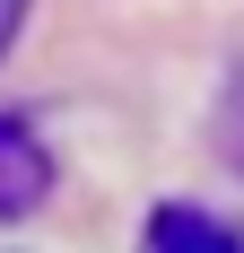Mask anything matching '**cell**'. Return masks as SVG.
Returning <instances> with one entry per match:
<instances>
[{
  "label": "cell",
  "mask_w": 244,
  "mask_h": 253,
  "mask_svg": "<svg viewBox=\"0 0 244 253\" xmlns=\"http://www.w3.org/2000/svg\"><path fill=\"white\" fill-rule=\"evenodd\" d=\"M218 140H227V157L244 166V70H236V87H227V105H218Z\"/></svg>",
  "instance_id": "cell-3"
},
{
  "label": "cell",
  "mask_w": 244,
  "mask_h": 253,
  "mask_svg": "<svg viewBox=\"0 0 244 253\" xmlns=\"http://www.w3.org/2000/svg\"><path fill=\"white\" fill-rule=\"evenodd\" d=\"M52 192V157L26 140V123H0V218H18Z\"/></svg>",
  "instance_id": "cell-1"
},
{
  "label": "cell",
  "mask_w": 244,
  "mask_h": 253,
  "mask_svg": "<svg viewBox=\"0 0 244 253\" xmlns=\"http://www.w3.org/2000/svg\"><path fill=\"white\" fill-rule=\"evenodd\" d=\"M18 9L26 0H0V52H9V35H18Z\"/></svg>",
  "instance_id": "cell-4"
},
{
  "label": "cell",
  "mask_w": 244,
  "mask_h": 253,
  "mask_svg": "<svg viewBox=\"0 0 244 253\" xmlns=\"http://www.w3.org/2000/svg\"><path fill=\"white\" fill-rule=\"evenodd\" d=\"M148 245H157V253H244V236L218 227V218H192V210H157Z\"/></svg>",
  "instance_id": "cell-2"
}]
</instances>
